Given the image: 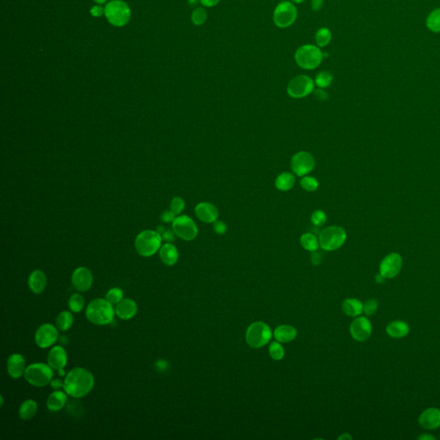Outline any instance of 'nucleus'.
I'll return each mask as SVG.
<instances>
[{"instance_id":"obj_43","label":"nucleus","mask_w":440,"mask_h":440,"mask_svg":"<svg viewBox=\"0 0 440 440\" xmlns=\"http://www.w3.org/2000/svg\"><path fill=\"white\" fill-rule=\"evenodd\" d=\"M213 230H214L216 233L219 234V235H223L227 231V226L222 221H217V220H216L215 222H213Z\"/></svg>"},{"instance_id":"obj_28","label":"nucleus","mask_w":440,"mask_h":440,"mask_svg":"<svg viewBox=\"0 0 440 440\" xmlns=\"http://www.w3.org/2000/svg\"><path fill=\"white\" fill-rule=\"evenodd\" d=\"M342 310L349 316H358L363 312L364 305L359 300L348 298L342 303Z\"/></svg>"},{"instance_id":"obj_3","label":"nucleus","mask_w":440,"mask_h":440,"mask_svg":"<svg viewBox=\"0 0 440 440\" xmlns=\"http://www.w3.org/2000/svg\"><path fill=\"white\" fill-rule=\"evenodd\" d=\"M324 55L317 46L306 44L297 48L294 58L298 67L305 70H314L321 65Z\"/></svg>"},{"instance_id":"obj_34","label":"nucleus","mask_w":440,"mask_h":440,"mask_svg":"<svg viewBox=\"0 0 440 440\" xmlns=\"http://www.w3.org/2000/svg\"><path fill=\"white\" fill-rule=\"evenodd\" d=\"M68 306L72 312H80L85 306V298L79 293H74L69 298Z\"/></svg>"},{"instance_id":"obj_36","label":"nucleus","mask_w":440,"mask_h":440,"mask_svg":"<svg viewBox=\"0 0 440 440\" xmlns=\"http://www.w3.org/2000/svg\"><path fill=\"white\" fill-rule=\"evenodd\" d=\"M207 12L203 7H198L192 12L191 20L196 26H201L207 21Z\"/></svg>"},{"instance_id":"obj_23","label":"nucleus","mask_w":440,"mask_h":440,"mask_svg":"<svg viewBox=\"0 0 440 440\" xmlns=\"http://www.w3.org/2000/svg\"><path fill=\"white\" fill-rule=\"evenodd\" d=\"M67 393L55 390L54 392L50 394L47 401V407L50 411H59L61 409L64 408L67 402Z\"/></svg>"},{"instance_id":"obj_48","label":"nucleus","mask_w":440,"mask_h":440,"mask_svg":"<svg viewBox=\"0 0 440 440\" xmlns=\"http://www.w3.org/2000/svg\"><path fill=\"white\" fill-rule=\"evenodd\" d=\"M310 259H311V263H312L313 265L317 266L321 263V255L318 253H316V251L312 252L310 255Z\"/></svg>"},{"instance_id":"obj_16","label":"nucleus","mask_w":440,"mask_h":440,"mask_svg":"<svg viewBox=\"0 0 440 440\" xmlns=\"http://www.w3.org/2000/svg\"><path fill=\"white\" fill-rule=\"evenodd\" d=\"M73 287L81 292H87L92 286V273L87 268L80 267L73 272L72 276Z\"/></svg>"},{"instance_id":"obj_5","label":"nucleus","mask_w":440,"mask_h":440,"mask_svg":"<svg viewBox=\"0 0 440 440\" xmlns=\"http://www.w3.org/2000/svg\"><path fill=\"white\" fill-rule=\"evenodd\" d=\"M161 234L154 231H142L136 237L135 249L144 257H149L156 254L161 246Z\"/></svg>"},{"instance_id":"obj_19","label":"nucleus","mask_w":440,"mask_h":440,"mask_svg":"<svg viewBox=\"0 0 440 440\" xmlns=\"http://www.w3.org/2000/svg\"><path fill=\"white\" fill-rule=\"evenodd\" d=\"M48 363L53 370L64 369L67 364V353L61 346H55L48 353Z\"/></svg>"},{"instance_id":"obj_27","label":"nucleus","mask_w":440,"mask_h":440,"mask_svg":"<svg viewBox=\"0 0 440 440\" xmlns=\"http://www.w3.org/2000/svg\"><path fill=\"white\" fill-rule=\"evenodd\" d=\"M38 405L36 402L31 399L25 401L19 408V417L24 421L33 419L37 413Z\"/></svg>"},{"instance_id":"obj_7","label":"nucleus","mask_w":440,"mask_h":440,"mask_svg":"<svg viewBox=\"0 0 440 440\" xmlns=\"http://www.w3.org/2000/svg\"><path fill=\"white\" fill-rule=\"evenodd\" d=\"M108 21L116 27L125 26L131 18V11L128 5L121 0H113L105 7Z\"/></svg>"},{"instance_id":"obj_26","label":"nucleus","mask_w":440,"mask_h":440,"mask_svg":"<svg viewBox=\"0 0 440 440\" xmlns=\"http://www.w3.org/2000/svg\"><path fill=\"white\" fill-rule=\"evenodd\" d=\"M387 334L392 338L400 339L408 335L409 333V326L405 322L395 321L390 323L386 329Z\"/></svg>"},{"instance_id":"obj_11","label":"nucleus","mask_w":440,"mask_h":440,"mask_svg":"<svg viewBox=\"0 0 440 440\" xmlns=\"http://www.w3.org/2000/svg\"><path fill=\"white\" fill-rule=\"evenodd\" d=\"M173 231L176 236L185 241L194 240L198 235V228L191 217L183 215L173 221Z\"/></svg>"},{"instance_id":"obj_8","label":"nucleus","mask_w":440,"mask_h":440,"mask_svg":"<svg viewBox=\"0 0 440 440\" xmlns=\"http://www.w3.org/2000/svg\"><path fill=\"white\" fill-rule=\"evenodd\" d=\"M297 10L291 1H282L276 6L273 11V24L279 29L292 26L297 20Z\"/></svg>"},{"instance_id":"obj_33","label":"nucleus","mask_w":440,"mask_h":440,"mask_svg":"<svg viewBox=\"0 0 440 440\" xmlns=\"http://www.w3.org/2000/svg\"><path fill=\"white\" fill-rule=\"evenodd\" d=\"M427 27L433 33L440 32V8L434 9L430 12L426 22Z\"/></svg>"},{"instance_id":"obj_54","label":"nucleus","mask_w":440,"mask_h":440,"mask_svg":"<svg viewBox=\"0 0 440 440\" xmlns=\"http://www.w3.org/2000/svg\"><path fill=\"white\" fill-rule=\"evenodd\" d=\"M339 439H352V437L348 433H345L339 437Z\"/></svg>"},{"instance_id":"obj_51","label":"nucleus","mask_w":440,"mask_h":440,"mask_svg":"<svg viewBox=\"0 0 440 440\" xmlns=\"http://www.w3.org/2000/svg\"><path fill=\"white\" fill-rule=\"evenodd\" d=\"M51 386H52V388L54 389V390H58V389H61V388L64 386V382H62L59 378L53 379L51 381Z\"/></svg>"},{"instance_id":"obj_31","label":"nucleus","mask_w":440,"mask_h":440,"mask_svg":"<svg viewBox=\"0 0 440 440\" xmlns=\"http://www.w3.org/2000/svg\"><path fill=\"white\" fill-rule=\"evenodd\" d=\"M300 244L304 249L310 252H314L318 249L320 244L316 236L312 233H305L300 237Z\"/></svg>"},{"instance_id":"obj_56","label":"nucleus","mask_w":440,"mask_h":440,"mask_svg":"<svg viewBox=\"0 0 440 440\" xmlns=\"http://www.w3.org/2000/svg\"><path fill=\"white\" fill-rule=\"evenodd\" d=\"M305 1V0H291V2L293 4H302Z\"/></svg>"},{"instance_id":"obj_14","label":"nucleus","mask_w":440,"mask_h":440,"mask_svg":"<svg viewBox=\"0 0 440 440\" xmlns=\"http://www.w3.org/2000/svg\"><path fill=\"white\" fill-rule=\"evenodd\" d=\"M403 267V259L397 253H391L383 259L380 264V273L385 278H395Z\"/></svg>"},{"instance_id":"obj_59","label":"nucleus","mask_w":440,"mask_h":440,"mask_svg":"<svg viewBox=\"0 0 440 440\" xmlns=\"http://www.w3.org/2000/svg\"><path fill=\"white\" fill-rule=\"evenodd\" d=\"M282 1H284V0H282Z\"/></svg>"},{"instance_id":"obj_9","label":"nucleus","mask_w":440,"mask_h":440,"mask_svg":"<svg viewBox=\"0 0 440 440\" xmlns=\"http://www.w3.org/2000/svg\"><path fill=\"white\" fill-rule=\"evenodd\" d=\"M271 337L270 328L262 322L254 323L247 329L246 342L250 348H262L270 342Z\"/></svg>"},{"instance_id":"obj_10","label":"nucleus","mask_w":440,"mask_h":440,"mask_svg":"<svg viewBox=\"0 0 440 440\" xmlns=\"http://www.w3.org/2000/svg\"><path fill=\"white\" fill-rule=\"evenodd\" d=\"M315 90V81L307 75L293 77L287 85V93L293 98H303Z\"/></svg>"},{"instance_id":"obj_44","label":"nucleus","mask_w":440,"mask_h":440,"mask_svg":"<svg viewBox=\"0 0 440 440\" xmlns=\"http://www.w3.org/2000/svg\"><path fill=\"white\" fill-rule=\"evenodd\" d=\"M90 13H91L93 16L99 17V16H102L104 14H105V8H104L101 6H93L91 10H90Z\"/></svg>"},{"instance_id":"obj_55","label":"nucleus","mask_w":440,"mask_h":440,"mask_svg":"<svg viewBox=\"0 0 440 440\" xmlns=\"http://www.w3.org/2000/svg\"><path fill=\"white\" fill-rule=\"evenodd\" d=\"M199 0H188V3L192 5V6H194V5H196L198 2H199Z\"/></svg>"},{"instance_id":"obj_50","label":"nucleus","mask_w":440,"mask_h":440,"mask_svg":"<svg viewBox=\"0 0 440 440\" xmlns=\"http://www.w3.org/2000/svg\"><path fill=\"white\" fill-rule=\"evenodd\" d=\"M175 233L174 232V231H165L164 233L162 234V236L166 240V241H173V240H175Z\"/></svg>"},{"instance_id":"obj_32","label":"nucleus","mask_w":440,"mask_h":440,"mask_svg":"<svg viewBox=\"0 0 440 440\" xmlns=\"http://www.w3.org/2000/svg\"><path fill=\"white\" fill-rule=\"evenodd\" d=\"M332 40V32L326 27H323L316 31L315 41L318 48H324L329 45Z\"/></svg>"},{"instance_id":"obj_29","label":"nucleus","mask_w":440,"mask_h":440,"mask_svg":"<svg viewBox=\"0 0 440 440\" xmlns=\"http://www.w3.org/2000/svg\"><path fill=\"white\" fill-rule=\"evenodd\" d=\"M294 175L289 172H284L276 178L275 187L279 191H289L295 185Z\"/></svg>"},{"instance_id":"obj_45","label":"nucleus","mask_w":440,"mask_h":440,"mask_svg":"<svg viewBox=\"0 0 440 440\" xmlns=\"http://www.w3.org/2000/svg\"><path fill=\"white\" fill-rule=\"evenodd\" d=\"M314 94H315L316 98L321 100V101H326L328 99V94L325 90H324V89H321V88H318L317 90H314Z\"/></svg>"},{"instance_id":"obj_13","label":"nucleus","mask_w":440,"mask_h":440,"mask_svg":"<svg viewBox=\"0 0 440 440\" xmlns=\"http://www.w3.org/2000/svg\"><path fill=\"white\" fill-rule=\"evenodd\" d=\"M58 330L51 324L41 325L35 332V343L41 348H48L55 343L58 339Z\"/></svg>"},{"instance_id":"obj_35","label":"nucleus","mask_w":440,"mask_h":440,"mask_svg":"<svg viewBox=\"0 0 440 440\" xmlns=\"http://www.w3.org/2000/svg\"><path fill=\"white\" fill-rule=\"evenodd\" d=\"M332 82H333V76L330 72L327 71H322L319 72L315 78V85L321 89L329 87Z\"/></svg>"},{"instance_id":"obj_49","label":"nucleus","mask_w":440,"mask_h":440,"mask_svg":"<svg viewBox=\"0 0 440 440\" xmlns=\"http://www.w3.org/2000/svg\"><path fill=\"white\" fill-rule=\"evenodd\" d=\"M199 2L205 7H214L219 3L220 0H199Z\"/></svg>"},{"instance_id":"obj_41","label":"nucleus","mask_w":440,"mask_h":440,"mask_svg":"<svg viewBox=\"0 0 440 440\" xmlns=\"http://www.w3.org/2000/svg\"><path fill=\"white\" fill-rule=\"evenodd\" d=\"M185 207V202L180 197H175L170 203V211L175 215H179Z\"/></svg>"},{"instance_id":"obj_30","label":"nucleus","mask_w":440,"mask_h":440,"mask_svg":"<svg viewBox=\"0 0 440 440\" xmlns=\"http://www.w3.org/2000/svg\"><path fill=\"white\" fill-rule=\"evenodd\" d=\"M73 324V316L72 313L65 310L58 314L56 318V326L61 331H67Z\"/></svg>"},{"instance_id":"obj_39","label":"nucleus","mask_w":440,"mask_h":440,"mask_svg":"<svg viewBox=\"0 0 440 440\" xmlns=\"http://www.w3.org/2000/svg\"><path fill=\"white\" fill-rule=\"evenodd\" d=\"M106 299L112 305H117L121 300L123 299V291L121 288L114 287L107 292Z\"/></svg>"},{"instance_id":"obj_52","label":"nucleus","mask_w":440,"mask_h":440,"mask_svg":"<svg viewBox=\"0 0 440 440\" xmlns=\"http://www.w3.org/2000/svg\"><path fill=\"white\" fill-rule=\"evenodd\" d=\"M418 438H419V439H422V440L435 439V437H433V436H432V435H427V434H423V435H422V436H419V437H418Z\"/></svg>"},{"instance_id":"obj_1","label":"nucleus","mask_w":440,"mask_h":440,"mask_svg":"<svg viewBox=\"0 0 440 440\" xmlns=\"http://www.w3.org/2000/svg\"><path fill=\"white\" fill-rule=\"evenodd\" d=\"M95 385L93 374L86 369L77 367L67 374L64 380L65 392L74 398H82L91 391Z\"/></svg>"},{"instance_id":"obj_47","label":"nucleus","mask_w":440,"mask_h":440,"mask_svg":"<svg viewBox=\"0 0 440 440\" xmlns=\"http://www.w3.org/2000/svg\"><path fill=\"white\" fill-rule=\"evenodd\" d=\"M175 215L171 211H167V212L163 213L162 220L164 222L169 223V222H171V221L175 220Z\"/></svg>"},{"instance_id":"obj_24","label":"nucleus","mask_w":440,"mask_h":440,"mask_svg":"<svg viewBox=\"0 0 440 440\" xmlns=\"http://www.w3.org/2000/svg\"><path fill=\"white\" fill-rule=\"evenodd\" d=\"M159 255L163 263L167 266L175 265L179 257L177 249L171 244H165L160 249Z\"/></svg>"},{"instance_id":"obj_57","label":"nucleus","mask_w":440,"mask_h":440,"mask_svg":"<svg viewBox=\"0 0 440 440\" xmlns=\"http://www.w3.org/2000/svg\"><path fill=\"white\" fill-rule=\"evenodd\" d=\"M94 1L99 5H102V4L106 3L107 0H94Z\"/></svg>"},{"instance_id":"obj_4","label":"nucleus","mask_w":440,"mask_h":440,"mask_svg":"<svg viewBox=\"0 0 440 440\" xmlns=\"http://www.w3.org/2000/svg\"><path fill=\"white\" fill-rule=\"evenodd\" d=\"M53 368L44 363L29 365L24 372V378L35 387H45L53 380Z\"/></svg>"},{"instance_id":"obj_37","label":"nucleus","mask_w":440,"mask_h":440,"mask_svg":"<svg viewBox=\"0 0 440 440\" xmlns=\"http://www.w3.org/2000/svg\"><path fill=\"white\" fill-rule=\"evenodd\" d=\"M300 185L305 191L314 192L318 188V182L312 176H305L300 181Z\"/></svg>"},{"instance_id":"obj_20","label":"nucleus","mask_w":440,"mask_h":440,"mask_svg":"<svg viewBox=\"0 0 440 440\" xmlns=\"http://www.w3.org/2000/svg\"><path fill=\"white\" fill-rule=\"evenodd\" d=\"M195 214L204 223H213L218 217V211L214 205L208 202H202L195 207Z\"/></svg>"},{"instance_id":"obj_12","label":"nucleus","mask_w":440,"mask_h":440,"mask_svg":"<svg viewBox=\"0 0 440 440\" xmlns=\"http://www.w3.org/2000/svg\"><path fill=\"white\" fill-rule=\"evenodd\" d=\"M315 167V159L307 151H299L292 156L291 168L298 176H305Z\"/></svg>"},{"instance_id":"obj_15","label":"nucleus","mask_w":440,"mask_h":440,"mask_svg":"<svg viewBox=\"0 0 440 440\" xmlns=\"http://www.w3.org/2000/svg\"><path fill=\"white\" fill-rule=\"evenodd\" d=\"M372 326L369 319L364 316L356 318L351 324L350 333L353 339L358 342H365L371 336Z\"/></svg>"},{"instance_id":"obj_6","label":"nucleus","mask_w":440,"mask_h":440,"mask_svg":"<svg viewBox=\"0 0 440 440\" xmlns=\"http://www.w3.org/2000/svg\"><path fill=\"white\" fill-rule=\"evenodd\" d=\"M319 244L326 251L339 249L347 240V232L339 226H329L319 235Z\"/></svg>"},{"instance_id":"obj_46","label":"nucleus","mask_w":440,"mask_h":440,"mask_svg":"<svg viewBox=\"0 0 440 440\" xmlns=\"http://www.w3.org/2000/svg\"><path fill=\"white\" fill-rule=\"evenodd\" d=\"M310 6L313 11H319L324 6V0H311Z\"/></svg>"},{"instance_id":"obj_42","label":"nucleus","mask_w":440,"mask_h":440,"mask_svg":"<svg viewBox=\"0 0 440 440\" xmlns=\"http://www.w3.org/2000/svg\"><path fill=\"white\" fill-rule=\"evenodd\" d=\"M377 310V302L375 299H369L365 303L363 311L366 316H371L376 312Z\"/></svg>"},{"instance_id":"obj_2","label":"nucleus","mask_w":440,"mask_h":440,"mask_svg":"<svg viewBox=\"0 0 440 440\" xmlns=\"http://www.w3.org/2000/svg\"><path fill=\"white\" fill-rule=\"evenodd\" d=\"M114 312L111 303L104 298H96L88 305L85 315L90 323L103 326L113 321Z\"/></svg>"},{"instance_id":"obj_40","label":"nucleus","mask_w":440,"mask_h":440,"mask_svg":"<svg viewBox=\"0 0 440 440\" xmlns=\"http://www.w3.org/2000/svg\"><path fill=\"white\" fill-rule=\"evenodd\" d=\"M311 223L316 226H324V224L326 223L327 215L324 211L322 210H316L313 212L310 217Z\"/></svg>"},{"instance_id":"obj_22","label":"nucleus","mask_w":440,"mask_h":440,"mask_svg":"<svg viewBox=\"0 0 440 440\" xmlns=\"http://www.w3.org/2000/svg\"><path fill=\"white\" fill-rule=\"evenodd\" d=\"M29 288L35 294H40L47 287V277L43 271H33L28 281Z\"/></svg>"},{"instance_id":"obj_21","label":"nucleus","mask_w":440,"mask_h":440,"mask_svg":"<svg viewBox=\"0 0 440 440\" xmlns=\"http://www.w3.org/2000/svg\"><path fill=\"white\" fill-rule=\"evenodd\" d=\"M138 306L135 301L131 298H123L116 305L115 314L122 320H129L135 316Z\"/></svg>"},{"instance_id":"obj_58","label":"nucleus","mask_w":440,"mask_h":440,"mask_svg":"<svg viewBox=\"0 0 440 440\" xmlns=\"http://www.w3.org/2000/svg\"><path fill=\"white\" fill-rule=\"evenodd\" d=\"M0 400H1V404H0V405H1V407H3V405H4V397H3V395H1V397H0Z\"/></svg>"},{"instance_id":"obj_38","label":"nucleus","mask_w":440,"mask_h":440,"mask_svg":"<svg viewBox=\"0 0 440 440\" xmlns=\"http://www.w3.org/2000/svg\"><path fill=\"white\" fill-rule=\"evenodd\" d=\"M269 354L274 361H281L284 357V348L278 342H272L269 347Z\"/></svg>"},{"instance_id":"obj_17","label":"nucleus","mask_w":440,"mask_h":440,"mask_svg":"<svg viewBox=\"0 0 440 440\" xmlns=\"http://www.w3.org/2000/svg\"><path fill=\"white\" fill-rule=\"evenodd\" d=\"M26 370V362L24 356L19 353H14L9 357L7 361V371L10 376L14 379L20 378Z\"/></svg>"},{"instance_id":"obj_18","label":"nucleus","mask_w":440,"mask_h":440,"mask_svg":"<svg viewBox=\"0 0 440 440\" xmlns=\"http://www.w3.org/2000/svg\"><path fill=\"white\" fill-rule=\"evenodd\" d=\"M419 423L425 429H437L440 427V410L430 408L422 412L419 417Z\"/></svg>"},{"instance_id":"obj_25","label":"nucleus","mask_w":440,"mask_h":440,"mask_svg":"<svg viewBox=\"0 0 440 440\" xmlns=\"http://www.w3.org/2000/svg\"><path fill=\"white\" fill-rule=\"evenodd\" d=\"M297 336V330L290 325H281L274 330V337L278 342L287 343L292 342Z\"/></svg>"},{"instance_id":"obj_53","label":"nucleus","mask_w":440,"mask_h":440,"mask_svg":"<svg viewBox=\"0 0 440 440\" xmlns=\"http://www.w3.org/2000/svg\"><path fill=\"white\" fill-rule=\"evenodd\" d=\"M385 277H384L381 273H379V274H376V281L377 283H383L384 281H385Z\"/></svg>"}]
</instances>
